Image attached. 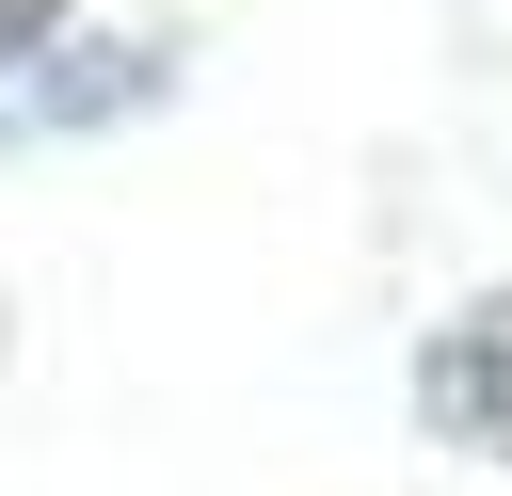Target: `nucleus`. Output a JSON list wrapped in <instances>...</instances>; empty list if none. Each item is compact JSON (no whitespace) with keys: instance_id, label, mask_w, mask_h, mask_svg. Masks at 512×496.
I'll list each match as a JSON object with an SVG mask.
<instances>
[{"instance_id":"obj_1","label":"nucleus","mask_w":512,"mask_h":496,"mask_svg":"<svg viewBox=\"0 0 512 496\" xmlns=\"http://www.w3.org/2000/svg\"><path fill=\"white\" fill-rule=\"evenodd\" d=\"M416 400H432V416H448L464 448H496V464H512V304H464V320L432 336Z\"/></svg>"},{"instance_id":"obj_2","label":"nucleus","mask_w":512,"mask_h":496,"mask_svg":"<svg viewBox=\"0 0 512 496\" xmlns=\"http://www.w3.org/2000/svg\"><path fill=\"white\" fill-rule=\"evenodd\" d=\"M48 16H64V0H0V64H16V48L48 32Z\"/></svg>"}]
</instances>
